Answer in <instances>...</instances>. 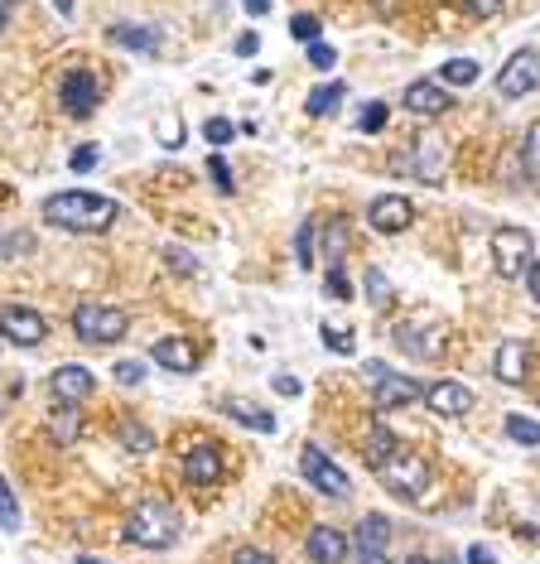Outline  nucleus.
I'll return each mask as SVG.
<instances>
[{
	"mask_svg": "<svg viewBox=\"0 0 540 564\" xmlns=\"http://www.w3.org/2000/svg\"><path fill=\"white\" fill-rule=\"evenodd\" d=\"M116 203L102 198V193H54V198H44V217L54 222V227H68V232H107L111 222H116Z\"/></svg>",
	"mask_w": 540,
	"mask_h": 564,
	"instance_id": "obj_1",
	"label": "nucleus"
},
{
	"mask_svg": "<svg viewBox=\"0 0 540 564\" xmlns=\"http://www.w3.org/2000/svg\"><path fill=\"white\" fill-rule=\"evenodd\" d=\"M179 516L169 502H145V507H135L126 516V540L140 545V550H169L174 540H179Z\"/></svg>",
	"mask_w": 540,
	"mask_h": 564,
	"instance_id": "obj_2",
	"label": "nucleus"
},
{
	"mask_svg": "<svg viewBox=\"0 0 540 564\" xmlns=\"http://www.w3.org/2000/svg\"><path fill=\"white\" fill-rule=\"evenodd\" d=\"M73 328H78V338L82 343H92V348H107V343H121L126 338V314L121 309H111V304H78L73 309Z\"/></svg>",
	"mask_w": 540,
	"mask_h": 564,
	"instance_id": "obj_3",
	"label": "nucleus"
},
{
	"mask_svg": "<svg viewBox=\"0 0 540 564\" xmlns=\"http://www.w3.org/2000/svg\"><path fill=\"white\" fill-rule=\"evenodd\" d=\"M377 473H381V487L396 492V497H405V502H420L425 487H430V463L420 454H396L386 468H377Z\"/></svg>",
	"mask_w": 540,
	"mask_h": 564,
	"instance_id": "obj_4",
	"label": "nucleus"
},
{
	"mask_svg": "<svg viewBox=\"0 0 540 564\" xmlns=\"http://www.w3.org/2000/svg\"><path fill=\"white\" fill-rule=\"evenodd\" d=\"M367 376H372V386H377V405L381 410H401V405H420L425 401V386L420 381H410V376L391 372L386 362H367Z\"/></svg>",
	"mask_w": 540,
	"mask_h": 564,
	"instance_id": "obj_5",
	"label": "nucleus"
},
{
	"mask_svg": "<svg viewBox=\"0 0 540 564\" xmlns=\"http://www.w3.org/2000/svg\"><path fill=\"white\" fill-rule=\"evenodd\" d=\"M492 266H497V275H507V280H521L531 270V232L526 227H502L492 237Z\"/></svg>",
	"mask_w": 540,
	"mask_h": 564,
	"instance_id": "obj_6",
	"label": "nucleus"
},
{
	"mask_svg": "<svg viewBox=\"0 0 540 564\" xmlns=\"http://www.w3.org/2000/svg\"><path fill=\"white\" fill-rule=\"evenodd\" d=\"M299 473H304L309 483L319 487L324 497H348V492H352V478L343 473V468H338V463H333V458L324 454V449H319V444H309V449L299 454Z\"/></svg>",
	"mask_w": 540,
	"mask_h": 564,
	"instance_id": "obj_7",
	"label": "nucleus"
},
{
	"mask_svg": "<svg viewBox=\"0 0 540 564\" xmlns=\"http://www.w3.org/2000/svg\"><path fill=\"white\" fill-rule=\"evenodd\" d=\"M0 333H5V343H15V348H39L44 333H49V323H44L39 309H29V304H5Z\"/></svg>",
	"mask_w": 540,
	"mask_h": 564,
	"instance_id": "obj_8",
	"label": "nucleus"
},
{
	"mask_svg": "<svg viewBox=\"0 0 540 564\" xmlns=\"http://www.w3.org/2000/svg\"><path fill=\"white\" fill-rule=\"evenodd\" d=\"M540 87V54L536 49H516L507 63H502V73H497V92L502 97H526V92H536Z\"/></svg>",
	"mask_w": 540,
	"mask_h": 564,
	"instance_id": "obj_9",
	"label": "nucleus"
},
{
	"mask_svg": "<svg viewBox=\"0 0 540 564\" xmlns=\"http://www.w3.org/2000/svg\"><path fill=\"white\" fill-rule=\"evenodd\" d=\"M396 343H401L405 352H415L420 362L444 357V333H439V323H434V319H405V323H396Z\"/></svg>",
	"mask_w": 540,
	"mask_h": 564,
	"instance_id": "obj_10",
	"label": "nucleus"
},
{
	"mask_svg": "<svg viewBox=\"0 0 540 564\" xmlns=\"http://www.w3.org/2000/svg\"><path fill=\"white\" fill-rule=\"evenodd\" d=\"M367 222H372L377 232H386V237H396V232H405V227L415 222V203L401 198V193H381L377 203L367 208Z\"/></svg>",
	"mask_w": 540,
	"mask_h": 564,
	"instance_id": "obj_11",
	"label": "nucleus"
},
{
	"mask_svg": "<svg viewBox=\"0 0 540 564\" xmlns=\"http://www.w3.org/2000/svg\"><path fill=\"white\" fill-rule=\"evenodd\" d=\"M97 102H102V87H97V78H92L87 68H73V73L63 78V111H68V116H92Z\"/></svg>",
	"mask_w": 540,
	"mask_h": 564,
	"instance_id": "obj_12",
	"label": "nucleus"
},
{
	"mask_svg": "<svg viewBox=\"0 0 540 564\" xmlns=\"http://www.w3.org/2000/svg\"><path fill=\"white\" fill-rule=\"evenodd\" d=\"M473 401H478V396H473L463 381H434L430 391H425V405H430L434 415H444V420H459V415H468Z\"/></svg>",
	"mask_w": 540,
	"mask_h": 564,
	"instance_id": "obj_13",
	"label": "nucleus"
},
{
	"mask_svg": "<svg viewBox=\"0 0 540 564\" xmlns=\"http://www.w3.org/2000/svg\"><path fill=\"white\" fill-rule=\"evenodd\" d=\"M401 102H405V111H415V116H444V111L454 107V97L444 92V82H430V78L410 82Z\"/></svg>",
	"mask_w": 540,
	"mask_h": 564,
	"instance_id": "obj_14",
	"label": "nucleus"
},
{
	"mask_svg": "<svg viewBox=\"0 0 540 564\" xmlns=\"http://www.w3.org/2000/svg\"><path fill=\"white\" fill-rule=\"evenodd\" d=\"M49 391H54L58 405H82L92 396V372H87V367H58V372L49 376Z\"/></svg>",
	"mask_w": 540,
	"mask_h": 564,
	"instance_id": "obj_15",
	"label": "nucleus"
},
{
	"mask_svg": "<svg viewBox=\"0 0 540 564\" xmlns=\"http://www.w3.org/2000/svg\"><path fill=\"white\" fill-rule=\"evenodd\" d=\"M184 478H189L193 487L222 483V454H217L213 444H193L189 454H184Z\"/></svg>",
	"mask_w": 540,
	"mask_h": 564,
	"instance_id": "obj_16",
	"label": "nucleus"
},
{
	"mask_svg": "<svg viewBox=\"0 0 540 564\" xmlns=\"http://www.w3.org/2000/svg\"><path fill=\"white\" fill-rule=\"evenodd\" d=\"M150 357L160 362L164 372H193L198 367V352H193L189 338H155V348H150Z\"/></svg>",
	"mask_w": 540,
	"mask_h": 564,
	"instance_id": "obj_17",
	"label": "nucleus"
},
{
	"mask_svg": "<svg viewBox=\"0 0 540 564\" xmlns=\"http://www.w3.org/2000/svg\"><path fill=\"white\" fill-rule=\"evenodd\" d=\"M304 550H309V560L338 564L343 555H348V536H343V531H333V526H314L309 540H304Z\"/></svg>",
	"mask_w": 540,
	"mask_h": 564,
	"instance_id": "obj_18",
	"label": "nucleus"
},
{
	"mask_svg": "<svg viewBox=\"0 0 540 564\" xmlns=\"http://www.w3.org/2000/svg\"><path fill=\"white\" fill-rule=\"evenodd\" d=\"M362 454H367V463H372V468H386V463H391V458L401 454V444H396V434L386 430V420H372V430H367V444H362Z\"/></svg>",
	"mask_w": 540,
	"mask_h": 564,
	"instance_id": "obj_19",
	"label": "nucleus"
},
{
	"mask_svg": "<svg viewBox=\"0 0 540 564\" xmlns=\"http://www.w3.org/2000/svg\"><path fill=\"white\" fill-rule=\"evenodd\" d=\"M492 372H497V381H507V386H521V381H526V343H516V338L502 343Z\"/></svg>",
	"mask_w": 540,
	"mask_h": 564,
	"instance_id": "obj_20",
	"label": "nucleus"
},
{
	"mask_svg": "<svg viewBox=\"0 0 540 564\" xmlns=\"http://www.w3.org/2000/svg\"><path fill=\"white\" fill-rule=\"evenodd\" d=\"M357 550H386L391 545V516H362L357 531H352Z\"/></svg>",
	"mask_w": 540,
	"mask_h": 564,
	"instance_id": "obj_21",
	"label": "nucleus"
},
{
	"mask_svg": "<svg viewBox=\"0 0 540 564\" xmlns=\"http://www.w3.org/2000/svg\"><path fill=\"white\" fill-rule=\"evenodd\" d=\"M49 434L54 444H78L82 439V405H58L49 415Z\"/></svg>",
	"mask_w": 540,
	"mask_h": 564,
	"instance_id": "obj_22",
	"label": "nucleus"
},
{
	"mask_svg": "<svg viewBox=\"0 0 540 564\" xmlns=\"http://www.w3.org/2000/svg\"><path fill=\"white\" fill-rule=\"evenodd\" d=\"M116 44H126L131 54H160V29H145V25H116L111 29Z\"/></svg>",
	"mask_w": 540,
	"mask_h": 564,
	"instance_id": "obj_23",
	"label": "nucleus"
},
{
	"mask_svg": "<svg viewBox=\"0 0 540 564\" xmlns=\"http://www.w3.org/2000/svg\"><path fill=\"white\" fill-rule=\"evenodd\" d=\"M348 217H333L324 227V261L328 266H343V256H348Z\"/></svg>",
	"mask_w": 540,
	"mask_h": 564,
	"instance_id": "obj_24",
	"label": "nucleus"
},
{
	"mask_svg": "<svg viewBox=\"0 0 540 564\" xmlns=\"http://www.w3.org/2000/svg\"><path fill=\"white\" fill-rule=\"evenodd\" d=\"M222 415H232L237 425H251V430H261V434L275 430V415H266V410H251L246 401H222Z\"/></svg>",
	"mask_w": 540,
	"mask_h": 564,
	"instance_id": "obj_25",
	"label": "nucleus"
},
{
	"mask_svg": "<svg viewBox=\"0 0 540 564\" xmlns=\"http://www.w3.org/2000/svg\"><path fill=\"white\" fill-rule=\"evenodd\" d=\"M343 82H319L314 87V97H309V116H333L338 111V102H343Z\"/></svg>",
	"mask_w": 540,
	"mask_h": 564,
	"instance_id": "obj_26",
	"label": "nucleus"
},
{
	"mask_svg": "<svg viewBox=\"0 0 540 564\" xmlns=\"http://www.w3.org/2000/svg\"><path fill=\"white\" fill-rule=\"evenodd\" d=\"M319 242H324V227L319 222H299V246H295V261L304 270L314 266V256H319Z\"/></svg>",
	"mask_w": 540,
	"mask_h": 564,
	"instance_id": "obj_27",
	"label": "nucleus"
},
{
	"mask_svg": "<svg viewBox=\"0 0 540 564\" xmlns=\"http://www.w3.org/2000/svg\"><path fill=\"white\" fill-rule=\"evenodd\" d=\"M439 82H449V87H473V82H478V63H473V58H449L444 73H439Z\"/></svg>",
	"mask_w": 540,
	"mask_h": 564,
	"instance_id": "obj_28",
	"label": "nucleus"
},
{
	"mask_svg": "<svg viewBox=\"0 0 540 564\" xmlns=\"http://www.w3.org/2000/svg\"><path fill=\"white\" fill-rule=\"evenodd\" d=\"M521 164H526V179L540 184V121L526 131V140H521Z\"/></svg>",
	"mask_w": 540,
	"mask_h": 564,
	"instance_id": "obj_29",
	"label": "nucleus"
},
{
	"mask_svg": "<svg viewBox=\"0 0 540 564\" xmlns=\"http://www.w3.org/2000/svg\"><path fill=\"white\" fill-rule=\"evenodd\" d=\"M507 439H516L521 449H536L540 444V425L526 420V415H507Z\"/></svg>",
	"mask_w": 540,
	"mask_h": 564,
	"instance_id": "obj_30",
	"label": "nucleus"
},
{
	"mask_svg": "<svg viewBox=\"0 0 540 564\" xmlns=\"http://www.w3.org/2000/svg\"><path fill=\"white\" fill-rule=\"evenodd\" d=\"M121 444H126L131 454H150V449H155V434L145 430V425H135V420H126V425H121Z\"/></svg>",
	"mask_w": 540,
	"mask_h": 564,
	"instance_id": "obj_31",
	"label": "nucleus"
},
{
	"mask_svg": "<svg viewBox=\"0 0 540 564\" xmlns=\"http://www.w3.org/2000/svg\"><path fill=\"white\" fill-rule=\"evenodd\" d=\"M362 285H367V299H372L377 309H386V304H391V280H386V270H381V266L367 270V280H362Z\"/></svg>",
	"mask_w": 540,
	"mask_h": 564,
	"instance_id": "obj_32",
	"label": "nucleus"
},
{
	"mask_svg": "<svg viewBox=\"0 0 540 564\" xmlns=\"http://www.w3.org/2000/svg\"><path fill=\"white\" fill-rule=\"evenodd\" d=\"M0 526H5V531L20 526V502H15V492L5 487V478H0Z\"/></svg>",
	"mask_w": 540,
	"mask_h": 564,
	"instance_id": "obj_33",
	"label": "nucleus"
},
{
	"mask_svg": "<svg viewBox=\"0 0 540 564\" xmlns=\"http://www.w3.org/2000/svg\"><path fill=\"white\" fill-rule=\"evenodd\" d=\"M290 34L304 39V44H319V15H295V20H290Z\"/></svg>",
	"mask_w": 540,
	"mask_h": 564,
	"instance_id": "obj_34",
	"label": "nucleus"
},
{
	"mask_svg": "<svg viewBox=\"0 0 540 564\" xmlns=\"http://www.w3.org/2000/svg\"><path fill=\"white\" fill-rule=\"evenodd\" d=\"M203 135H208V140H213V145H227V140H232V135H237V126H232V121H227V116H213V121H208V126H203Z\"/></svg>",
	"mask_w": 540,
	"mask_h": 564,
	"instance_id": "obj_35",
	"label": "nucleus"
},
{
	"mask_svg": "<svg viewBox=\"0 0 540 564\" xmlns=\"http://www.w3.org/2000/svg\"><path fill=\"white\" fill-rule=\"evenodd\" d=\"M102 160V150H97V145H78V150H73V174H87V169H92V164Z\"/></svg>",
	"mask_w": 540,
	"mask_h": 564,
	"instance_id": "obj_36",
	"label": "nucleus"
},
{
	"mask_svg": "<svg viewBox=\"0 0 540 564\" xmlns=\"http://www.w3.org/2000/svg\"><path fill=\"white\" fill-rule=\"evenodd\" d=\"M381 126H386V107H381V102H367V107H362V131L377 135Z\"/></svg>",
	"mask_w": 540,
	"mask_h": 564,
	"instance_id": "obj_37",
	"label": "nucleus"
},
{
	"mask_svg": "<svg viewBox=\"0 0 540 564\" xmlns=\"http://www.w3.org/2000/svg\"><path fill=\"white\" fill-rule=\"evenodd\" d=\"M309 63H314V68H333V63H338V49L319 39V44H309Z\"/></svg>",
	"mask_w": 540,
	"mask_h": 564,
	"instance_id": "obj_38",
	"label": "nucleus"
},
{
	"mask_svg": "<svg viewBox=\"0 0 540 564\" xmlns=\"http://www.w3.org/2000/svg\"><path fill=\"white\" fill-rule=\"evenodd\" d=\"M116 381L121 386H140L145 381V362H116Z\"/></svg>",
	"mask_w": 540,
	"mask_h": 564,
	"instance_id": "obj_39",
	"label": "nucleus"
},
{
	"mask_svg": "<svg viewBox=\"0 0 540 564\" xmlns=\"http://www.w3.org/2000/svg\"><path fill=\"white\" fill-rule=\"evenodd\" d=\"M328 295H333V299H352V285L343 280V266H328Z\"/></svg>",
	"mask_w": 540,
	"mask_h": 564,
	"instance_id": "obj_40",
	"label": "nucleus"
},
{
	"mask_svg": "<svg viewBox=\"0 0 540 564\" xmlns=\"http://www.w3.org/2000/svg\"><path fill=\"white\" fill-rule=\"evenodd\" d=\"M324 343H328V348H333V352H343V357H348V352H352V338H348V333H343V328H333V323H324Z\"/></svg>",
	"mask_w": 540,
	"mask_h": 564,
	"instance_id": "obj_41",
	"label": "nucleus"
},
{
	"mask_svg": "<svg viewBox=\"0 0 540 564\" xmlns=\"http://www.w3.org/2000/svg\"><path fill=\"white\" fill-rule=\"evenodd\" d=\"M208 174H213V184L222 188V193H232V174H227V160H222V155L208 160Z\"/></svg>",
	"mask_w": 540,
	"mask_h": 564,
	"instance_id": "obj_42",
	"label": "nucleus"
},
{
	"mask_svg": "<svg viewBox=\"0 0 540 564\" xmlns=\"http://www.w3.org/2000/svg\"><path fill=\"white\" fill-rule=\"evenodd\" d=\"M164 261H169L174 270H184V275H198V261H189L179 246H169V251H164Z\"/></svg>",
	"mask_w": 540,
	"mask_h": 564,
	"instance_id": "obj_43",
	"label": "nucleus"
},
{
	"mask_svg": "<svg viewBox=\"0 0 540 564\" xmlns=\"http://www.w3.org/2000/svg\"><path fill=\"white\" fill-rule=\"evenodd\" d=\"M463 10H468V15H478V20H487V15H497V10H502V0H463Z\"/></svg>",
	"mask_w": 540,
	"mask_h": 564,
	"instance_id": "obj_44",
	"label": "nucleus"
},
{
	"mask_svg": "<svg viewBox=\"0 0 540 564\" xmlns=\"http://www.w3.org/2000/svg\"><path fill=\"white\" fill-rule=\"evenodd\" d=\"M232 564H275V555H266V550H251V545H246V550L232 555Z\"/></svg>",
	"mask_w": 540,
	"mask_h": 564,
	"instance_id": "obj_45",
	"label": "nucleus"
},
{
	"mask_svg": "<svg viewBox=\"0 0 540 564\" xmlns=\"http://www.w3.org/2000/svg\"><path fill=\"white\" fill-rule=\"evenodd\" d=\"M526 290H531V299L540 304V261H531V270H526Z\"/></svg>",
	"mask_w": 540,
	"mask_h": 564,
	"instance_id": "obj_46",
	"label": "nucleus"
},
{
	"mask_svg": "<svg viewBox=\"0 0 540 564\" xmlns=\"http://www.w3.org/2000/svg\"><path fill=\"white\" fill-rule=\"evenodd\" d=\"M463 564H497L492 560V550H487V545H473V550H468V560Z\"/></svg>",
	"mask_w": 540,
	"mask_h": 564,
	"instance_id": "obj_47",
	"label": "nucleus"
},
{
	"mask_svg": "<svg viewBox=\"0 0 540 564\" xmlns=\"http://www.w3.org/2000/svg\"><path fill=\"white\" fill-rule=\"evenodd\" d=\"M275 391H280V396H299V381L295 376H275Z\"/></svg>",
	"mask_w": 540,
	"mask_h": 564,
	"instance_id": "obj_48",
	"label": "nucleus"
},
{
	"mask_svg": "<svg viewBox=\"0 0 540 564\" xmlns=\"http://www.w3.org/2000/svg\"><path fill=\"white\" fill-rule=\"evenodd\" d=\"M357 564H391L386 550H357Z\"/></svg>",
	"mask_w": 540,
	"mask_h": 564,
	"instance_id": "obj_49",
	"label": "nucleus"
},
{
	"mask_svg": "<svg viewBox=\"0 0 540 564\" xmlns=\"http://www.w3.org/2000/svg\"><path fill=\"white\" fill-rule=\"evenodd\" d=\"M237 54H256V34H242V39H237Z\"/></svg>",
	"mask_w": 540,
	"mask_h": 564,
	"instance_id": "obj_50",
	"label": "nucleus"
},
{
	"mask_svg": "<svg viewBox=\"0 0 540 564\" xmlns=\"http://www.w3.org/2000/svg\"><path fill=\"white\" fill-rule=\"evenodd\" d=\"M49 5H54L58 15H73V0H49Z\"/></svg>",
	"mask_w": 540,
	"mask_h": 564,
	"instance_id": "obj_51",
	"label": "nucleus"
},
{
	"mask_svg": "<svg viewBox=\"0 0 540 564\" xmlns=\"http://www.w3.org/2000/svg\"><path fill=\"white\" fill-rule=\"evenodd\" d=\"M5 20H10V0H0V25H5Z\"/></svg>",
	"mask_w": 540,
	"mask_h": 564,
	"instance_id": "obj_52",
	"label": "nucleus"
},
{
	"mask_svg": "<svg viewBox=\"0 0 540 564\" xmlns=\"http://www.w3.org/2000/svg\"><path fill=\"white\" fill-rule=\"evenodd\" d=\"M405 564H434V560H425V555H410V560H405Z\"/></svg>",
	"mask_w": 540,
	"mask_h": 564,
	"instance_id": "obj_53",
	"label": "nucleus"
},
{
	"mask_svg": "<svg viewBox=\"0 0 540 564\" xmlns=\"http://www.w3.org/2000/svg\"><path fill=\"white\" fill-rule=\"evenodd\" d=\"M377 5H381V10H391V5H396V0H377Z\"/></svg>",
	"mask_w": 540,
	"mask_h": 564,
	"instance_id": "obj_54",
	"label": "nucleus"
},
{
	"mask_svg": "<svg viewBox=\"0 0 540 564\" xmlns=\"http://www.w3.org/2000/svg\"><path fill=\"white\" fill-rule=\"evenodd\" d=\"M78 564H97V560H78Z\"/></svg>",
	"mask_w": 540,
	"mask_h": 564,
	"instance_id": "obj_55",
	"label": "nucleus"
},
{
	"mask_svg": "<svg viewBox=\"0 0 540 564\" xmlns=\"http://www.w3.org/2000/svg\"><path fill=\"white\" fill-rule=\"evenodd\" d=\"M444 564H463V560H444Z\"/></svg>",
	"mask_w": 540,
	"mask_h": 564,
	"instance_id": "obj_56",
	"label": "nucleus"
}]
</instances>
